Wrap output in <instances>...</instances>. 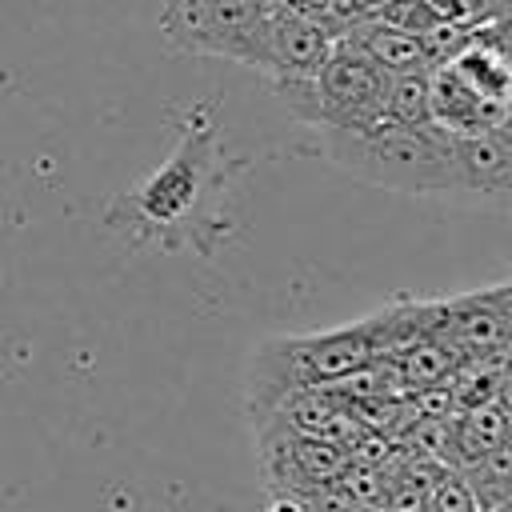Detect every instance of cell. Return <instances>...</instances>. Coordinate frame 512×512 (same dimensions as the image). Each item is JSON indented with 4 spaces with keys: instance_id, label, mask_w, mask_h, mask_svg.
<instances>
[{
    "instance_id": "cell-11",
    "label": "cell",
    "mask_w": 512,
    "mask_h": 512,
    "mask_svg": "<svg viewBox=\"0 0 512 512\" xmlns=\"http://www.w3.org/2000/svg\"><path fill=\"white\" fill-rule=\"evenodd\" d=\"M368 16L380 20V24H388V28L408 32V36H424V32H432L436 24H444L424 0H376V8H372Z\"/></svg>"
},
{
    "instance_id": "cell-15",
    "label": "cell",
    "mask_w": 512,
    "mask_h": 512,
    "mask_svg": "<svg viewBox=\"0 0 512 512\" xmlns=\"http://www.w3.org/2000/svg\"><path fill=\"white\" fill-rule=\"evenodd\" d=\"M488 32H492V36L504 44V52L512 56V12H504L500 20H492V24H488Z\"/></svg>"
},
{
    "instance_id": "cell-1",
    "label": "cell",
    "mask_w": 512,
    "mask_h": 512,
    "mask_svg": "<svg viewBox=\"0 0 512 512\" xmlns=\"http://www.w3.org/2000/svg\"><path fill=\"white\" fill-rule=\"evenodd\" d=\"M324 156L360 184L404 196H460L456 136L436 124H372V128H320Z\"/></svg>"
},
{
    "instance_id": "cell-8",
    "label": "cell",
    "mask_w": 512,
    "mask_h": 512,
    "mask_svg": "<svg viewBox=\"0 0 512 512\" xmlns=\"http://www.w3.org/2000/svg\"><path fill=\"white\" fill-rule=\"evenodd\" d=\"M448 68L488 104L508 108L512 104V56L504 52V44L488 32V24H476L472 36L464 40V48L448 60Z\"/></svg>"
},
{
    "instance_id": "cell-10",
    "label": "cell",
    "mask_w": 512,
    "mask_h": 512,
    "mask_svg": "<svg viewBox=\"0 0 512 512\" xmlns=\"http://www.w3.org/2000/svg\"><path fill=\"white\" fill-rule=\"evenodd\" d=\"M384 120H388V124H404V128H424V124H432L428 72H396V76H388Z\"/></svg>"
},
{
    "instance_id": "cell-12",
    "label": "cell",
    "mask_w": 512,
    "mask_h": 512,
    "mask_svg": "<svg viewBox=\"0 0 512 512\" xmlns=\"http://www.w3.org/2000/svg\"><path fill=\"white\" fill-rule=\"evenodd\" d=\"M428 512H484L460 468H444L428 488Z\"/></svg>"
},
{
    "instance_id": "cell-14",
    "label": "cell",
    "mask_w": 512,
    "mask_h": 512,
    "mask_svg": "<svg viewBox=\"0 0 512 512\" xmlns=\"http://www.w3.org/2000/svg\"><path fill=\"white\" fill-rule=\"evenodd\" d=\"M464 8H468V20H472V24H492V20H500V0H464Z\"/></svg>"
},
{
    "instance_id": "cell-17",
    "label": "cell",
    "mask_w": 512,
    "mask_h": 512,
    "mask_svg": "<svg viewBox=\"0 0 512 512\" xmlns=\"http://www.w3.org/2000/svg\"><path fill=\"white\" fill-rule=\"evenodd\" d=\"M504 12H512V0H500V16H504Z\"/></svg>"
},
{
    "instance_id": "cell-2",
    "label": "cell",
    "mask_w": 512,
    "mask_h": 512,
    "mask_svg": "<svg viewBox=\"0 0 512 512\" xmlns=\"http://www.w3.org/2000/svg\"><path fill=\"white\" fill-rule=\"evenodd\" d=\"M376 360H384L380 312L328 332L268 336L252 348L248 360V412L252 420H260L284 396L308 388H332Z\"/></svg>"
},
{
    "instance_id": "cell-16",
    "label": "cell",
    "mask_w": 512,
    "mask_h": 512,
    "mask_svg": "<svg viewBox=\"0 0 512 512\" xmlns=\"http://www.w3.org/2000/svg\"><path fill=\"white\" fill-rule=\"evenodd\" d=\"M268 512H304V508H300L296 496H276V500L268 504Z\"/></svg>"
},
{
    "instance_id": "cell-4",
    "label": "cell",
    "mask_w": 512,
    "mask_h": 512,
    "mask_svg": "<svg viewBox=\"0 0 512 512\" xmlns=\"http://www.w3.org/2000/svg\"><path fill=\"white\" fill-rule=\"evenodd\" d=\"M252 428H256L260 472L276 496H308L324 484H336L340 472L348 468V448L324 436H304L276 420H260Z\"/></svg>"
},
{
    "instance_id": "cell-5",
    "label": "cell",
    "mask_w": 512,
    "mask_h": 512,
    "mask_svg": "<svg viewBox=\"0 0 512 512\" xmlns=\"http://www.w3.org/2000/svg\"><path fill=\"white\" fill-rule=\"evenodd\" d=\"M336 32L320 16L288 12L268 0V24H264V76L276 80H312L320 64L332 52Z\"/></svg>"
},
{
    "instance_id": "cell-9",
    "label": "cell",
    "mask_w": 512,
    "mask_h": 512,
    "mask_svg": "<svg viewBox=\"0 0 512 512\" xmlns=\"http://www.w3.org/2000/svg\"><path fill=\"white\" fill-rule=\"evenodd\" d=\"M340 36L356 40L388 76H396V72H432L416 36H408V32H400V28H388V24L372 20V16L356 20V24H352L348 32H340Z\"/></svg>"
},
{
    "instance_id": "cell-13",
    "label": "cell",
    "mask_w": 512,
    "mask_h": 512,
    "mask_svg": "<svg viewBox=\"0 0 512 512\" xmlns=\"http://www.w3.org/2000/svg\"><path fill=\"white\" fill-rule=\"evenodd\" d=\"M440 20H452V24H472L468 20V8H464V0H424Z\"/></svg>"
},
{
    "instance_id": "cell-7",
    "label": "cell",
    "mask_w": 512,
    "mask_h": 512,
    "mask_svg": "<svg viewBox=\"0 0 512 512\" xmlns=\"http://www.w3.org/2000/svg\"><path fill=\"white\" fill-rule=\"evenodd\" d=\"M428 104H432V124L444 128L448 136H476V132L500 128L504 112H508V108L476 96L448 64L428 72Z\"/></svg>"
},
{
    "instance_id": "cell-6",
    "label": "cell",
    "mask_w": 512,
    "mask_h": 512,
    "mask_svg": "<svg viewBox=\"0 0 512 512\" xmlns=\"http://www.w3.org/2000/svg\"><path fill=\"white\" fill-rule=\"evenodd\" d=\"M456 180L460 196L512 204V136L504 128L456 136Z\"/></svg>"
},
{
    "instance_id": "cell-3",
    "label": "cell",
    "mask_w": 512,
    "mask_h": 512,
    "mask_svg": "<svg viewBox=\"0 0 512 512\" xmlns=\"http://www.w3.org/2000/svg\"><path fill=\"white\" fill-rule=\"evenodd\" d=\"M268 0H164L160 32L176 52L264 68Z\"/></svg>"
}]
</instances>
